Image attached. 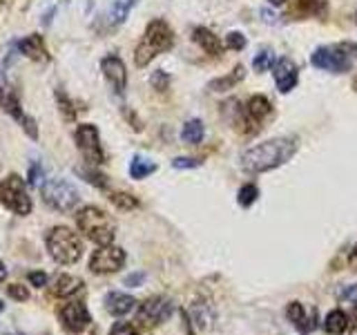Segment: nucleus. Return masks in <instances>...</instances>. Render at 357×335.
Wrapping results in <instances>:
<instances>
[{"label": "nucleus", "mask_w": 357, "mask_h": 335, "mask_svg": "<svg viewBox=\"0 0 357 335\" xmlns=\"http://www.w3.org/2000/svg\"><path fill=\"white\" fill-rule=\"evenodd\" d=\"M297 152L295 137H277L257 143L241 154V168L248 174H264L290 161Z\"/></svg>", "instance_id": "1"}, {"label": "nucleus", "mask_w": 357, "mask_h": 335, "mask_svg": "<svg viewBox=\"0 0 357 335\" xmlns=\"http://www.w3.org/2000/svg\"><path fill=\"white\" fill-rule=\"evenodd\" d=\"M174 45V31L170 29L165 20L156 18L152 20L148 27H145V34L141 43L137 45V52H134V63L139 67H145L148 63H152L156 56L163 52H170Z\"/></svg>", "instance_id": "2"}, {"label": "nucleus", "mask_w": 357, "mask_h": 335, "mask_svg": "<svg viewBox=\"0 0 357 335\" xmlns=\"http://www.w3.org/2000/svg\"><path fill=\"white\" fill-rule=\"evenodd\" d=\"M76 226L89 241L98 246H109L114 241V221L109 219L105 210L96 206H85L76 212Z\"/></svg>", "instance_id": "3"}, {"label": "nucleus", "mask_w": 357, "mask_h": 335, "mask_svg": "<svg viewBox=\"0 0 357 335\" xmlns=\"http://www.w3.org/2000/svg\"><path fill=\"white\" fill-rule=\"evenodd\" d=\"M357 59V45L355 43H340V45H326L317 47L310 56V63L317 70L331 72V74H344L353 70V63Z\"/></svg>", "instance_id": "4"}, {"label": "nucleus", "mask_w": 357, "mask_h": 335, "mask_svg": "<svg viewBox=\"0 0 357 335\" xmlns=\"http://www.w3.org/2000/svg\"><path fill=\"white\" fill-rule=\"evenodd\" d=\"M47 251L54 257V262H59L63 266L76 264L83 255V244L76 237V232H72L65 226H56L47 232Z\"/></svg>", "instance_id": "5"}, {"label": "nucleus", "mask_w": 357, "mask_h": 335, "mask_svg": "<svg viewBox=\"0 0 357 335\" xmlns=\"http://www.w3.org/2000/svg\"><path fill=\"white\" fill-rule=\"evenodd\" d=\"M0 204L14 212V215L25 217L31 212V199L18 174H9L0 181Z\"/></svg>", "instance_id": "6"}, {"label": "nucleus", "mask_w": 357, "mask_h": 335, "mask_svg": "<svg viewBox=\"0 0 357 335\" xmlns=\"http://www.w3.org/2000/svg\"><path fill=\"white\" fill-rule=\"evenodd\" d=\"M40 193L45 204L59 212H72L78 204V199H81L76 188L70 181H65V179H50V181L43 184Z\"/></svg>", "instance_id": "7"}, {"label": "nucleus", "mask_w": 357, "mask_h": 335, "mask_svg": "<svg viewBox=\"0 0 357 335\" xmlns=\"http://www.w3.org/2000/svg\"><path fill=\"white\" fill-rule=\"evenodd\" d=\"M76 145L89 165L105 163V152L100 148L98 130H96V126H92V123H83V126L76 128Z\"/></svg>", "instance_id": "8"}, {"label": "nucleus", "mask_w": 357, "mask_h": 335, "mask_svg": "<svg viewBox=\"0 0 357 335\" xmlns=\"http://www.w3.org/2000/svg\"><path fill=\"white\" fill-rule=\"evenodd\" d=\"M123 264H126V251L119 246H100L89 260V268L96 275L116 273L119 268H123Z\"/></svg>", "instance_id": "9"}, {"label": "nucleus", "mask_w": 357, "mask_h": 335, "mask_svg": "<svg viewBox=\"0 0 357 335\" xmlns=\"http://www.w3.org/2000/svg\"><path fill=\"white\" fill-rule=\"evenodd\" d=\"M273 114V105H271V100H268L266 96L261 94H257L252 96L248 103H245L243 107V117H241V123L239 126H243L241 130L243 132H259V123L264 119H268Z\"/></svg>", "instance_id": "10"}, {"label": "nucleus", "mask_w": 357, "mask_h": 335, "mask_svg": "<svg viewBox=\"0 0 357 335\" xmlns=\"http://www.w3.org/2000/svg\"><path fill=\"white\" fill-rule=\"evenodd\" d=\"M170 315H172V302L161 295L145 299L139 308V322L150 324V327H156V324L165 322Z\"/></svg>", "instance_id": "11"}, {"label": "nucleus", "mask_w": 357, "mask_h": 335, "mask_svg": "<svg viewBox=\"0 0 357 335\" xmlns=\"http://www.w3.org/2000/svg\"><path fill=\"white\" fill-rule=\"evenodd\" d=\"M0 107H3L5 112H9V114L14 117L16 121H20L22 130H25L31 139H36V137H38V130H36V126H33V121H31L29 117L22 114L18 96L14 94V89L7 87V85H0Z\"/></svg>", "instance_id": "12"}, {"label": "nucleus", "mask_w": 357, "mask_h": 335, "mask_svg": "<svg viewBox=\"0 0 357 335\" xmlns=\"http://www.w3.org/2000/svg\"><path fill=\"white\" fill-rule=\"evenodd\" d=\"M59 315H61L63 327L72 333H83L89 327V322H92V315H89V311L83 302H70V304H65L61 308Z\"/></svg>", "instance_id": "13"}, {"label": "nucleus", "mask_w": 357, "mask_h": 335, "mask_svg": "<svg viewBox=\"0 0 357 335\" xmlns=\"http://www.w3.org/2000/svg\"><path fill=\"white\" fill-rule=\"evenodd\" d=\"M286 318H288V322H293V327L301 335H310L317 329V311L312 308L310 315H308V311L301 302H290L288 308H286Z\"/></svg>", "instance_id": "14"}, {"label": "nucleus", "mask_w": 357, "mask_h": 335, "mask_svg": "<svg viewBox=\"0 0 357 335\" xmlns=\"http://www.w3.org/2000/svg\"><path fill=\"white\" fill-rule=\"evenodd\" d=\"M100 70H103L107 83L112 85L116 94H123L128 87V72H126V63H123L119 56H105L100 61Z\"/></svg>", "instance_id": "15"}, {"label": "nucleus", "mask_w": 357, "mask_h": 335, "mask_svg": "<svg viewBox=\"0 0 357 335\" xmlns=\"http://www.w3.org/2000/svg\"><path fill=\"white\" fill-rule=\"evenodd\" d=\"M273 74H275V85L282 94H288L297 85L299 70L290 59H279L273 67Z\"/></svg>", "instance_id": "16"}, {"label": "nucleus", "mask_w": 357, "mask_h": 335, "mask_svg": "<svg viewBox=\"0 0 357 335\" xmlns=\"http://www.w3.org/2000/svg\"><path fill=\"white\" fill-rule=\"evenodd\" d=\"M192 40H195L206 54H210V56H221V54H223V45H221L219 36H215V34H212L208 27H197V29L192 31Z\"/></svg>", "instance_id": "17"}, {"label": "nucleus", "mask_w": 357, "mask_h": 335, "mask_svg": "<svg viewBox=\"0 0 357 335\" xmlns=\"http://www.w3.org/2000/svg\"><path fill=\"white\" fill-rule=\"evenodd\" d=\"M134 304H137V299H134L132 295H126V293H107L105 295V308L109 315H126V313H130L134 308Z\"/></svg>", "instance_id": "18"}, {"label": "nucleus", "mask_w": 357, "mask_h": 335, "mask_svg": "<svg viewBox=\"0 0 357 335\" xmlns=\"http://www.w3.org/2000/svg\"><path fill=\"white\" fill-rule=\"evenodd\" d=\"M18 50L31 61H47V50H45V43H43V38L38 36V34L27 36L25 40H20Z\"/></svg>", "instance_id": "19"}, {"label": "nucleus", "mask_w": 357, "mask_h": 335, "mask_svg": "<svg viewBox=\"0 0 357 335\" xmlns=\"http://www.w3.org/2000/svg\"><path fill=\"white\" fill-rule=\"evenodd\" d=\"M83 286V279L81 277H74V275H59L56 282L52 286V293L56 297H70L74 293H78Z\"/></svg>", "instance_id": "20"}, {"label": "nucleus", "mask_w": 357, "mask_h": 335, "mask_svg": "<svg viewBox=\"0 0 357 335\" xmlns=\"http://www.w3.org/2000/svg\"><path fill=\"white\" fill-rule=\"evenodd\" d=\"M243 76H245L243 65H237L228 76H221V78H217V81H212L208 85V89L210 92H228V89H232L239 81H243Z\"/></svg>", "instance_id": "21"}, {"label": "nucleus", "mask_w": 357, "mask_h": 335, "mask_svg": "<svg viewBox=\"0 0 357 335\" xmlns=\"http://www.w3.org/2000/svg\"><path fill=\"white\" fill-rule=\"evenodd\" d=\"M324 329H326V333H331V335H342L344 331H349V315L340 308L331 311L326 320H324Z\"/></svg>", "instance_id": "22"}, {"label": "nucleus", "mask_w": 357, "mask_h": 335, "mask_svg": "<svg viewBox=\"0 0 357 335\" xmlns=\"http://www.w3.org/2000/svg\"><path fill=\"white\" fill-rule=\"evenodd\" d=\"M326 11H328L326 0H297V14H301V16L324 18Z\"/></svg>", "instance_id": "23"}, {"label": "nucleus", "mask_w": 357, "mask_h": 335, "mask_svg": "<svg viewBox=\"0 0 357 335\" xmlns=\"http://www.w3.org/2000/svg\"><path fill=\"white\" fill-rule=\"evenodd\" d=\"M204 134H206V128H204V121L199 119H190L183 130H181V139L190 145H197L204 141Z\"/></svg>", "instance_id": "24"}, {"label": "nucleus", "mask_w": 357, "mask_h": 335, "mask_svg": "<svg viewBox=\"0 0 357 335\" xmlns=\"http://www.w3.org/2000/svg\"><path fill=\"white\" fill-rule=\"evenodd\" d=\"M156 172V163L150 159H141V156H134L130 163V177L132 179H145L148 174Z\"/></svg>", "instance_id": "25"}, {"label": "nucleus", "mask_w": 357, "mask_h": 335, "mask_svg": "<svg viewBox=\"0 0 357 335\" xmlns=\"http://www.w3.org/2000/svg\"><path fill=\"white\" fill-rule=\"evenodd\" d=\"M275 63H277L275 54L271 50H261L259 54L255 56L252 67H255V72H268V70H273Z\"/></svg>", "instance_id": "26"}, {"label": "nucleus", "mask_w": 357, "mask_h": 335, "mask_svg": "<svg viewBox=\"0 0 357 335\" xmlns=\"http://www.w3.org/2000/svg\"><path fill=\"white\" fill-rule=\"evenodd\" d=\"M257 197H259V188H257L255 184H245L239 188V195H237V201H239V206L241 208H250Z\"/></svg>", "instance_id": "27"}, {"label": "nucleus", "mask_w": 357, "mask_h": 335, "mask_svg": "<svg viewBox=\"0 0 357 335\" xmlns=\"http://www.w3.org/2000/svg\"><path fill=\"white\" fill-rule=\"evenodd\" d=\"M109 201L116 208H121V210H134V208H139V199L128 195V193H112L109 195Z\"/></svg>", "instance_id": "28"}, {"label": "nucleus", "mask_w": 357, "mask_h": 335, "mask_svg": "<svg viewBox=\"0 0 357 335\" xmlns=\"http://www.w3.org/2000/svg\"><path fill=\"white\" fill-rule=\"evenodd\" d=\"M245 45H248V40H245V36L241 31H230L226 36V47L232 52H241Z\"/></svg>", "instance_id": "29"}, {"label": "nucleus", "mask_w": 357, "mask_h": 335, "mask_svg": "<svg viewBox=\"0 0 357 335\" xmlns=\"http://www.w3.org/2000/svg\"><path fill=\"white\" fill-rule=\"evenodd\" d=\"M109 335H141V333H139V329L134 327V324H130V322H116L114 327H112Z\"/></svg>", "instance_id": "30"}, {"label": "nucleus", "mask_w": 357, "mask_h": 335, "mask_svg": "<svg viewBox=\"0 0 357 335\" xmlns=\"http://www.w3.org/2000/svg\"><path fill=\"white\" fill-rule=\"evenodd\" d=\"M340 299L342 302H349V304L355 308V313H357V284H353V286H349V288H344V290H340Z\"/></svg>", "instance_id": "31"}, {"label": "nucleus", "mask_w": 357, "mask_h": 335, "mask_svg": "<svg viewBox=\"0 0 357 335\" xmlns=\"http://www.w3.org/2000/svg\"><path fill=\"white\" fill-rule=\"evenodd\" d=\"M7 293H9V297L20 299V302H27V299H29V290H27L25 286H20V284H11V286H7Z\"/></svg>", "instance_id": "32"}, {"label": "nucleus", "mask_w": 357, "mask_h": 335, "mask_svg": "<svg viewBox=\"0 0 357 335\" xmlns=\"http://www.w3.org/2000/svg\"><path fill=\"white\" fill-rule=\"evenodd\" d=\"M172 165L176 168V170H183V168H199L201 161L199 159H190V156H176V159L172 161Z\"/></svg>", "instance_id": "33"}, {"label": "nucleus", "mask_w": 357, "mask_h": 335, "mask_svg": "<svg viewBox=\"0 0 357 335\" xmlns=\"http://www.w3.org/2000/svg\"><path fill=\"white\" fill-rule=\"evenodd\" d=\"M29 184L36 188H43V168L40 165H33L29 170Z\"/></svg>", "instance_id": "34"}, {"label": "nucleus", "mask_w": 357, "mask_h": 335, "mask_svg": "<svg viewBox=\"0 0 357 335\" xmlns=\"http://www.w3.org/2000/svg\"><path fill=\"white\" fill-rule=\"evenodd\" d=\"M29 282L33 284V286H45V284H47V275H45V273H29Z\"/></svg>", "instance_id": "35"}, {"label": "nucleus", "mask_w": 357, "mask_h": 335, "mask_svg": "<svg viewBox=\"0 0 357 335\" xmlns=\"http://www.w3.org/2000/svg\"><path fill=\"white\" fill-rule=\"evenodd\" d=\"M152 83H154L156 89H165V85H167V76H165L163 72H156V74L152 76Z\"/></svg>", "instance_id": "36"}, {"label": "nucleus", "mask_w": 357, "mask_h": 335, "mask_svg": "<svg viewBox=\"0 0 357 335\" xmlns=\"http://www.w3.org/2000/svg\"><path fill=\"white\" fill-rule=\"evenodd\" d=\"M143 279H145L143 273H134V275H128L126 277V284L128 286H139V284H143Z\"/></svg>", "instance_id": "37"}, {"label": "nucleus", "mask_w": 357, "mask_h": 335, "mask_svg": "<svg viewBox=\"0 0 357 335\" xmlns=\"http://www.w3.org/2000/svg\"><path fill=\"white\" fill-rule=\"evenodd\" d=\"M261 16H264V20L266 22H277V16L275 14H271L268 9H261Z\"/></svg>", "instance_id": "38"}, {"label": "nucleus", "mask_w": 357, "mask_h": 335, "mask_svg": "<svg viewBox=\"0 0 357 335\" xmlns=\"http://www.w3.org/2000/svg\"><path fill=\"white\" fill-rule=\"evenodd\" d=\"M5 279H7V268L3 262H0V282H5Z\"/></svg>", "instance_id": "39"}, {"label": "nucleus", "mask_w": 357, "mask_h": 335, "mask_svg": "<svg viewBox=\"0 0 357 335\" xmlns=\"http://www.w3.org/2000/svg\"><path fill=\"white\" fill-rule=\"evenodd\" d=\"M286 0H271V5H275V7H279V5H284Z\"/></svg>", "instance_id": "40"}, {"label": "nucleus", "mask_w": 357, "mask_h": 335, "mask_svg": "<svg viewBox=\"0 0 357 335\" xmlns=\"http://www.w3.org/2000/svg\"><path fill=\"white\" fill-rule=\"evenodd\" d=\"M353 264H357V246L353 248Z\"/></svg>", "instance_id": "41"}, {"label": "nucleus", "mask_w": 357, "mask_h": 335, "mask_svg": "<svg viewBox=\"0 0 357 335\" xmlns=\"http://www.w3.org/2000/svg\"><path fill=\"white\" fill-rule=\"evenodd\" d=\"M353 89H355V92H357V76L353 78Z\"/></svg>", "instance_id": "42"}, {"label": "nucleus", "mask_w": 357, "mask_h": 335, "mask_svg": "<svg viewBox=\"0 0 357 335\" xmlns=\"http://www.w3.org/2000/svg\"><path fill=\"white\" fill-rule=\"evenodd\" d=\"M5 311V304H3V302H0V313H3Z\"/></svg>", "instance_id": "43"}]
</instances>
